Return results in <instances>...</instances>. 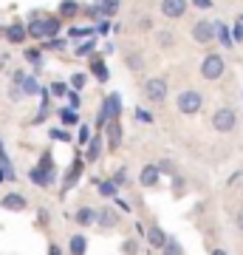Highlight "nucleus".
<instances>
[{"instance_id":"412c9836","label":"nucleus","mask_w":243,"mask_h":255,"mask_svg":"<svg viewBox=\"0 0 243 255\" xmlns=\"http://www.w3.org/2000/svg\"><path fill=\"white\" fill-rule=\"evenodd\" d=\"M142 65H144V57L142 54H130V57H127V68H130V71H139Z\"/></svg>"},{"instance_id":"393cba45","label":"nucleus","mask_w":243,"mask_h":255,"mask_svg":"<svg viewBox=\"0 0 243 255\" xmlns=\"http://www.w3.org/2000/svg\"><path fill=\"white\" fill-rule=\"evenodd\" d=\"M93 48H96V43H93V40H88V43H82V46H77V57H88L90 51H93Z\"/></svg>"},{"instance_id":"4468645a","label":"nucleus","mask_w":243,"mask_h":255,"mask_svg":"<svg viewBox=\"0 0 243 255\" xmlns=\"http://www.w3.org/2000/svg\"><path fill=\"white\" fill-rule=\"evenodd\" d=\"M20 91L28 94V97H34V94H40V85H37L34 77H23V82H20Z\"/></svg>"},{"instance_id":"e433bc0d","label":"nucleus","mask_w":243,"mask_h":255,"mask_svg":"<svg viewBox=\"0 0 243 255\" xmlns=\"http://www.w3.org/2000/svg\"><path fill=\"white\" fill-rule=\"evenodd\" d=\"M63 46H65L63 40H57V37H54V40H48V46H45V48H54V51H60Z\"/></svg>"},{"instance_id":"58836bf2","label":"nucleus","mask_w":243,"mask_h":255,"mask_svg":"<svg viewBox=\"0 0 243 255\" xmlns=\"http://www.w3.org/2000/svg\"><path fill=\"white\" fill-rule=\"evenodd\" d=\"M232 37H235V40H243V26H241V23H235V28H232Z\"/></svg>"},{"instance_id":"49530a36","label":"nucleus","mask_w":243,"mask_h":255,"mask_svg":"<svg viewBox=\"0 0 243 255\" xmlns=\"http://www.w3.org/2000/svg\"><path fill=\"white\" fill-rule=\"evenodd\" d=\"M3 179H6V176H3V167H0V184H3Z\"/></svg>"},{"instance_id":"0eeeda50","label":"nucleus","mask_w":243,"mask_h":255,"mask_svg":"<svg viewBox=\"0 0 243 255\" xmlns=\"http://www.w3.org/2000/svg\"><path fill=\"white\" fill-rule=\"evenodd\" d=\"M184 11H187V0H162L164 17H181Z\"/></svg>"},{"instance_id":"aec40b11","label":"nucleus","mask_w":243,"mask_h":255,"mask_svg":"<svg viewBox=\"0 0 243 255\" xmlns=\"http://www.w3.org/2000/svg\"><path fill=\"white\" fill-rule=\"evenodd\" d=\"M99 196L113 199V196H116V184H113V182H99Z\"/></svg>"},{"instance_id":"f03ea898","label":"nucleus","mask_w":243,"mask_h":255,"mask_svg":"<svg viewBox=\"0 0 243 255\" xmlns=\"http://www.w3.org/2000/svg\"><path fill=\"white\" fill-rule=\"evenodd\" d=\"M235 125H238V114H235L232 108H218L215 114H212V128L221 130V133L235 130Z\"/></svg>"},{"instance_id":"ddd939ff","label":"nucleus","mask_w":243,"mask_h":255,"mask_svg":"<svg viewBox=\"0 0 243 255\" xmlns=\"http://www.w3.org/2000/svg\"><path fill=\"white\" fill-rule=\"evenodd\" d=\"M147 241L153 247H164V241H167V236H164L159 227H147Z\"/></svg>"},{"instance_id":"7ed1b4c3","label":"nucleus","mask_w":243,"mask_h":255,"mask_svg":"<svg viewBox=\"0 0 243 255\" xmlns=\"http://www.w3.org/2000/svg\"><path fill=\"white\" fill-rule=\"evenodd\" d=\"M201 77H204V80H221V77H224V57L221 54L204 57V63H201Z\"/></svg>"},{"instance_id":"f8f14e48","label":"nucleus","mask_w":243,"mask_h":255,"mask_svg":"<svg viewBox=\"0 0 243 255\" xmlns=\"http://www.w3.org/2000/svg\"><path fill=\"white\" fill-rule=\"evenodd\" d=\"M142 184L144 187H153V184H159V170H156L153 164H147V167H142Z\"/></svg>"},{"instance_id":"bb28decb","label":"nucleus","mask_w":243,"mask_h":255,"mask_svg":"<svg viewBox=\"0 0 243 255\" xmlns=\"http://www.w3.org/2000/svg\"><path fill=\"white\" fill-rule=\"evenodd\" d=\"M93 216H96V213H90V210H80V213H77V221H80V224H90Z\"/></svg>"},{"instance_id":"37998d69","label":"nucleus","mask_w":243,"mask_h":255,"mask_svg":"<svg viewBox=\"0 0 243 255\" xmlns=\"http://www.w3.org/2000/svg\"><path fill=\"white\" fill-rule=\"evenodd\" d=\"M90 139V130L88 128H80V142H88Z\"/></svg>"},{"instance_id":"dca6fc26","label":"nucleus","mask_w":243,"mask_h":255,"mask_svg":"<svg viewBox=\"0 0 243 255\" xmlns=\"http://www.w3.org/2000/svg\"><path fill=\"white\" fill-rule=\"evenodd\" d=\"M164 255H184V250H181V244L175 238H167L164 241Z\"/></svg>"},{"instance_id":"f3484780","label":"nucleus","mask_w":243,"mask_h":255,"mask_svg":"<svg viewBox=\"0 0 243 255\" xmlns=\"http://www.w3.org/2000/svg\"><path fill=\"white\" fill-rule=\"evenodd\" d=\"M110 147H119V136H122V128H119L116 119H110Z\"/></svg>"},{"instance_id":"c756f323","label":"nucleus","mask_w":243,"mask_h":255,"mask_svg":"<svg viewBox=\"0 0 243 255\" xmlns=\"http://www.w3.org/2000/svg\"><path fill=\"white\" fill-rule=\"evenodd\" d=\"M172 43H175V37H172V34H167V31H162V34H159V46L170 48Z\"/></svg>"},{"instance_id":"9b49d317","label":"nucleus","mask_w":243,"mask_h":255,"mask_svg":"<svg viewBox=\"0 0 243 255\" xmlns=\"http://www.w3.org/2000/svg\"><path fill=\"white\" fill-rule=\"evenodd\" d=\"M68 253L71 255H85L88 253V241H85V236H74L71 241H68Z\"/></svg>"},{"instance_id":"f257e3e1","label":"nucleus","mask_w":243,"mask_h":255,"mask_svg":"<svg viewBox=\"0 0 243 255\" xmlns=\"http://www.w3.org/2000/svg\"><path fill=\"white\" fill-rule=\"evenodd\" d=\"M201 94L195 91V88H187V91L178 94V111L181 114H187V117H192V114H198L201 111Z\"/></svg>"},{"instance_id":"473e14b6","label":"nucleus","mask_w":243,"mask_h":255,"mask_svg":"<svg viewBox=\"0 0 243 255\" xmlns=\"http://www.w3.org/2000/svg\"><path fill=\"white\" fill-rule=\"evenodd\" d=\"M51 91H54V97H65L68 88H65V82H54V85H51Z\"/></svg>"},{"instance_id":"1a4fd4ad","label":"nucleus","mask_w":243,"mask_h":255,"mask_svg":"<svg viewBox=\"0 0 243 255\" xmlns=\"http://www.w3.org/2000/svg\"><path fill=\"white\" fill-rule=\"evenodd\" d=\"M93 221H99V227H105V230H110V227H116L119 224V219H116V213H113V210H99V213H96V216H93Z\"/></svg>"},{"instance_id":"5701e85b","label":"nucleus","mask_w":243,"mask_h":255,"mask_svg":"<svg viewBox=\"0 0 243 255\" xmlns=\"http://www.w3.org/2000/svg\"><path fill=\"white\" fill-rule=\"evenodd\" d=\"M99 150H102V142L99 139H93V142L88 145V162H93V159L99 156Z\"/></svg>"},{"instance_id":"f704fd0d","label":"nucleus","mask_w":243,"mask_h":255,"mask_svg":"<svg viewBox=\"0 0 243 255\" xmlns=\"http://www.w3.org/2000/svg\"><path fill=\"white\" fill-rule=\"evenodd\" d=\"M136 119H139V122H153V117H150V114H147L144 108H139V111H136Z\"/></svg>"},{"instance_id":"7c9ffc66","label":"nucleus","mask_w":243,"mask_h":255,"mask_svg":"<svg viewBox=\"0 0 243 255\" xmlns=\"http://www.w3.org/2000/svg\"><path fill=\"white\" fill-rule=\"evenodd\" d=\"M113 184H116V187L127 184V170H125V167H122V170H116V176H113Z\"/></svg>"},{"instance_id":"39448f33","label":"nucleus","mask_w":243,"mask_h":255,"mask_svg":"<svg viewBox=\"0 0 243 255\" xmlns=\"http://www.w3.org/2000/svg\"><path fill=\"white\" fill-rule=\"evenodd\" d=\"M212 37H215V23L212 20H198L192 26V40L195 43H212Z\"/></svg>"},{"instance_id":"a18cd8bd","label":"nucleus","mask_w":243,"mask_h":255,"mask_svg":"<svg viewBox=\"0 0 243 255\" xmlns=\"http://www.w3.org/2000/svg\"><path fill=\"white\" fill-rule=\"evenodd\" d=\"M48 255H63V250H60L57 244H51V247H48Z\"/></svg>"},{"instance_id":"09e8293b","label":"nucleus","mask_w":243,"mask_h":255,"mask_svg":"<svg viewBox=\"0 0 243 255\" xmlns=\"http://www.w3.org/2000/svg\"><path fill=\"white\" fill-rule=\"evenodd\" d=\"M241 23H243V17H241Z\"/></svg>"},{"instance_id":"a19ab883","label":"nucleus","mask_w":243,"mask_h":255,"mask_svg":"<svg viewBox=\"0 0 243 255\" xmlns=\"http://www.w3.org/2000/svg\"><path fill=\"white\" fill-rule=\"evenodd\" d=\"M235 224L243 230V207H238V213H235Z\"/></svg>"},{"instance_id":"c9c22d12","label":"nucleus","mask_w":243,"mask_h":255,"mask_svg":"<svg viewBox=\"0 0 243 255\" xmlns=\"http://www.w3.org/2000/svg\"><path fill=\"white\" fill-rule=\"evenodd\" d=\"M26 60H28V63H40V51H34V48H28V51H26Z\"/></svg>"},{"instance_id":"4be33fe9","label":"nucleus","mask_w":243,"mask_h":255,"mask_svg":"<svg viewBox=\"0 0 243 255\" xmlns=\"http://www.w3.org/2000/svg\"><path fill=\"white\" fill-rule=\"evenodd\" d=\"M26 34H31V37H43V23H40V20H31V23H28V28H26Z\"/></svg>"},{"instance_id":"20e7f679","label":"nucleus","mask_w":243,"mask_h":255,"mask_svg":"<svg viewBox=\"0 0 243 255\" xmlns=\"http://www.w3.org/2000/svg\"><path fill=\"white\" fill-rule=\"evenodd\" d=\"M144 97L150 102H164L167 100V80L162 77H153V80L144 82Z\"/></svg>"},{"instance_id":"a211bd4d","label":"nucleus","mask_w":243,"mask_h":255,"mask_svg":"<svg viewBox=\"0 0 243 255\" xmlns=\"http://www.w3.org/2000/svg\"><path fill=\"white\" fill-rule=\"evenodd\" d=\"M40 23H43V34H57V31H60V20H57V17L40 20Z\"/></svg>"},{"instance_id":"9d476101","label":"nucleus","mask_w":243,"mask_h":255,"mask_svg":"<svg viewBox=\"0 0 243 255\" xmlns=\"http://www.w3.org/2000/svg\"><path fill=\"white\" fill-rule=\"evenodd\" d=\"M90 71H93V77L99 82H108V68H105V60L102 57H93L90 60Z\"/></svg>"},{"instance_id":"6ab92c4d","label":"nucleus","mask_w":243,"mask_h":255,"mask_svg":"<svg viewBox=\"0 0 243 255\" xmlns=\"http://www.w3.org/2000/svg\"><path fill=\"white\" fill-rule=\"evenodd\" d=\"M215 34L221 37V43H224L226 48H232V37H229V31H226L224 23H215Z\"/></svg>"},{"instance_id":"4c0bfd02","label":"nucleus","mask_w":243,"mask_h":255,"mask_svg":"<svg viewBox=\"0 0 243 255\" xmlns=\"http://www.w3.org/2000/svg\"><path fill=\"white\" fill-rule=\"evenodd\" d=\"M51 136H54V139H60V142H68V139H71L68 133H65V130H51Z\"/></svg>"},{"instance_id":"ea45409f","label":"nucleus","mask_w":243,"mask_h":255,"mask_svg":"<svg viewBox=\"0 0 243 255\" xmlns=\"http://www.w3.org/2000/svg\"><path fill=\"white\" fill-rule=\"evenodd\" d=\"M9 97H11V100H20V97H23V91H20V85H14V88H9Z\"/></svg>"},{"instance_id":"c85d7f7f","label":"nucleus","mask_w":243,"mask_h":255,"mask_svg":"<svg viewBox=\"0 0 243 255\" xmlns=\"http://www.w3.org/2000/svg\"><path fill=\"white\" fill-rule=\"evenodd\" d=\"M122 250H125V255H136L139 253V244H136L133 238H127L125 244H122Z\"/></svg>"},{"instance_id":"de8ad7c7","label":"nucleus","mask_w":243,"mask_h":255,"mask_svg":"<svg viewBox=\"0 0 243 255\" xmlns=\"http://www.w3.org/2000/svg\"><path fill=\"white\" fill-rule=\"evenodd\" d=\"M212 255H224V253H221V250H212Z\"/></svg>"},{"instance_id":"b1692460","label":"nucleus","mask_w":243,"mask_h":255,"mask_svg":"<svg viewBox=\"0 0 243 255\" xmlns=\"http://www.w3.org/2000/svg\"><path fill=\"white\" fill-rule=\"evenodd\" d=\"M60 119H63L65 125H77V114H74L71 108H63V111H60Z\"/></svg>"},{"instance_id":"2f4dec72","label":"nucleus","mask_w":243,"mask_h":255,"mask_svg":"<svg viewBox=\"0 0 243 255\" xmlns=\"http://www.w3.org/2000/svg\"><path fill=\"white\" fill-rule=\"evenodd\" d=\"M156 170H159V173H170V170H172V162H170V159H162V162L156 164Z\"/></svg>"},{"instance_id":"cd10ccee","label":"nucleus","mask_w":243,"mask_h":255,"mask_svg":"<svg viewBox=\"0 0 243 255\" xmlns=\"http://www.w3.org/2000/svg\"><path fill=\"white\" fill-rule=\"evenodd\" d=\"M116 9H119V0H102V11L105 14H113Z\"/></svg>"},{"instance_id":"79ce46f5","label":"nucleus","mask_w":243,"mask_h":255,"mask_svg":"<svg viewBox=\"0 0 243 255\" xmlns=\"http://www.w3.org/2000/svg\"><path fill=\"white\" fill-rule=\"evenodd\" d=\"M68 102H71V111L80 108V97H77V94H71V97H68Z\"/></svg>"},{"instance_id":"72a5a7b5","label":"nucleus","mask_w":243,"mask_h":255,"mask_svg":"<svg viewBox=\"0 0 243 255\" xmlns=\"http://www.w3.org/2000/svg\"><path fill=\"white\" fill-rule=\"evenodd\" d=\"M71 85H74V88H82V85H85V74H74Z\"/></svg>"},{"instance_id":"a878e982","label":"nucleus","mask_w":243,"mask_h":255,"mask_svg":"<svg viewBox=\"0 0 243 255\" xmlns=\"http://www.w3.org/2000/svg\"><path fill=\"white\" fill-rule=\"evenodd\" d=\"M77 9H80V6H77V3H74V0H65L63 6H60V11H63L65 17H68V14H77Z\"/></svg>"},{"instance_id":"6e6552de","label":"nucleus","mask_w":243,"mask_h":255,"mask_svg":"<svg viewBox=\"0 0 243 255\" xmlns=\"http://www.w3.org/2000/svg\"><path fill=\"white\" fill-rule=\"evenodd\" d=\"M0 207H6V210H11V213H20V210H26V199L20 196V193H9L6 199L0 201Z\"/></svg>"},{"instance_id":"2eb2a0df","label":"nucleus","mask_w":243,"mask_h":255,"mask_svg":"<svg viewBox=\"0 0 243 255\" xmlns=\"http://www.w3.org/2000/svg\"><path fill=\"white\" fill-rule=\"evenodd\" d=\"M6 37H9L11 43H23V40H26V28L23 26H9L6 28Z\"/></svg>"},{"instance_id":"423d86ee","label":"nucleus","mask_w":243,"mask_h":255,"mask_svg":"<svg viewBox=\"0 0 243 255\" xmlns=\"http://www.w3.org/2000/svg\"><path fill=\"white\" fill-rule=\"evenodd\" d=\"M28 176H31V182L40 184V187H45V184L54 182V173H51V162H48V156H43V164H40V167H34Z\"/></svg>"},{"instance_id":"c03bdc74","label":"nucleus","mask_w":243,"mask_h":255,"mask_svg":"<svg viewBox=\"0 0 243 255\" xmlns=\"http://www.w3.org/2000/svg\"><path fill=\"white\" fill-rule=\"evenodd\" d=\"M192 3H195L198 9H209V6H212V0H192Z\"/></svg>"}]
</instances>
